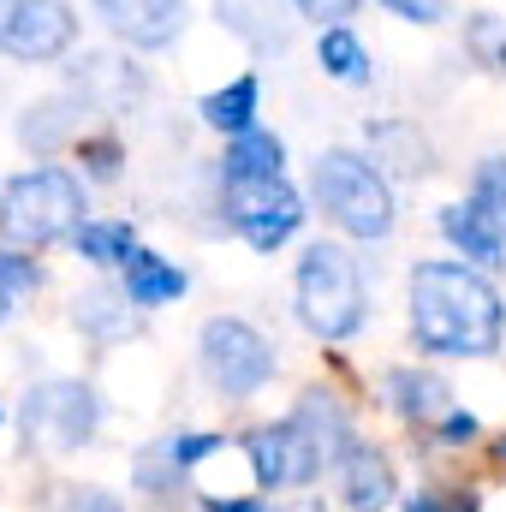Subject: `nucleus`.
<instances>
[{
	"mask_svg": "<svg viewBox=\"0 0 506 512\" xmlns=\"http://www.w3.org/2000/svg\"><path fill=\"white\" fill-rule=\"evenodd\" d=\"M292 6H298V18H310L316 30H328V24H346L364 0H292Z\"/></svg>",
	"mask_w": 506,
	"mask_h": 512,
	"instance_id": "nucleus-31",
	"label": "nucleus"
},
{
	"mask_svg": "<svg viewBox=\"0 0 506 512\" xmlns=\"http://www.w3.org/2000/svg\"><path fill=\"white\" fill-rule=\"evenodd\" d=\"M0 423H6V411H0Z\"/></svg>",
	"mask_w": 506,
	"mask_h": 512,
	"instance_id": "nucleus-39",
	"label": "nucleus"
},
{
	"mask_svg": "<svg viewBox=\"0 0 506 512\" xmlns=\"http://www.w3.org/2000/svg\"><path fill=\"white\" fill-rule=\"evenodd\" d=\"M489 459H495V465H506V435L495 441V447H489Z\"/></svg>",
	"mask_w": 506,
	"mask_h": 512,
	"instance_id": "nucleus-38",
	"label": "nucleus"
},
{
	"mask_svg": "<svg viewBox=\"0 0 506 512\" xmlns=\"http://www.w3.org/2000/svg\"><path fill=\"white\" fill-rule=\"evenodd\" d=\"M221 221H227L256 256H274L304 233L310 203H304V191H298L286 173H280V179H239V185H221Z\"/></svg>",
	"mask_w": 506,
	"mask_h": 512,
	"instance_id": "nucleus-7",
	"label": "nucleus"
},
{
	"mask_svg": "<svg viewBox=\"0 0 506 512\" xmlns=\"http://www.w3.org/2000/svg\"><path fill=\"white\" fill-rule=\"evenodd\" d=\"M256 114H262V78L256 72H239L233 84H221V90H209L197 102V120L215 131V137H245V131H256Z\"/></svg>",
	"mask_w": 506,
	"mask_h": 512,
	"instance_id": "nucleus-18",
	"label": "nucleus"
},
{
	"mask_svg": "<svg viewBox=\"0 0 506 512\" xmlns=\"http://www.w3.org/2000/svg\"><path fill=\"white\" fill-rule=\"evenodd\" d=\"M477 435H483V423H477V411H465V405H453V411L435 417V441H441V447H471Z\"/></svg>",
	"mask_w": 506,
	"mask_h": 512,
	"instance_id": "nucleus-29",
	"label": "nucleus"
},
{
	"mask_svg": "<svg viewBox=\"0 0 506 512\" xmlns=\"http://www.w3.org/2000/svg\"><path fill=\"white\" fill-rule=\"evenodd\" d=\"M72 251L90 268H126L131 251H137V227L131 221H114V215H90L78 233H72Z\"/></svg>",
	"mask_w": 506,
	"mask_h": 512,
	"instance_id": "nucleus-22",
	"label": "nucleus"
},
{
	"mask_svg": "<svg viewBox=\"0 0 506 512\" xmlns=\"http://www.w3.org/2000/svg\"><path fill=\"white\" fill-rule=\"evenodd\" d=\"M102 30L137 54H161L185 36V0H90Z\"/></svg>",
	"mask_w": 506,
	"mask_h": 512,
	"instance_id": "nucleus-10",
	"label": "nucleus"
},
{
	"mask_svg": "<svg viewBox=\"0 0 506 512\" xmlns=\"http://www.w3.org/2000/svg\"><path fill=\"white\" fill-rule=\"evenodd\" d=\"M197 370H203V382L215 387L221 399H251V393H262L274 382L280 358H274V346H268V334L256 322H245V316H209L197 328Z\"/></svg>",
	"mask_w": 506,
	"mask_h": 512,
	"instance_id": "nucleus-5",
	"label": "nucleus"
},
{
	"mask_svg": "<svg viewBox=\"0 0 506 512\" xmlns=\"http://www.w3.org/2000/svg\"><path fill=\"white\" fill-rule=\"evenodd\" d=\"M12 304H18V298H12V292H6V286H0V322H6V316H12Z\"/></svg>",
	"mask_w": 506,
	"mask_h": 512,
	"instance_id": "nucleus-37",
	"label": "nucleus"
},
{
	"mask_svg": "<svg viewBox=\"0 0 506 512\" xmlns=\"http://www.w3.org/2000/svg\"><path fill=\"white\" fill-rule=\"evenodd\" d=\"M334 477H340V501H346V512H387L393 501H399L393 459L381 453L376 441H364V435L334 459Z\"/></svg>",
	"mask_w": 506,
	"mask_h": 512,
	"instance_id": "nucleus-11",
	"label": "nucleus"
},
{
	"mask_svg": "<svg viewBox=\"0 0 506 512\" xmlns=\"http://www.w3.org/2000/svg\"><path fill=\"white\" fill-rule=\"evenodd\" d=\"M0 286H6L12 298L42 292V262H36L30 251H18V245H0Z\"/></svg>",
	"mask_w": 506,
	"mask_h": 512,
	"instance_id": "nucleus-28",
	"label": "nucleus"
},
{
	"mask_svg": "<svg viewBox=\"0 0 506 512\" xmlns=\"http://www.w3.org/2000/svg\"><path fill=\"white\" fill-rule=\"evenodd\" d=\"M197 512H274L262 495H203Z\"/></svg>",
	"mask_w": 506,
	"mask_h": 512,
	"instance_id": "nucleus-33",
	"label": "nucleus"
},
{
	"mask_svg": "<svg viewBox=\"0 0 506 512\" xmlns=\"http://www.w3.org/2000/svg\"><path fill=\"white\" fill-rule=\"evenodd\" d=\"M292 423L316 441V453L334 465L352 441H358V429H352V411H346V399L334 393V387H304L298 393V405H292Z\"/></svg>",
	"mask_w": 506,
	"mask_h": 512,
	"instance_id": "nucleus-17",
	"label": "nucleus"
},
{
	"mask_svg": "<svg viewBox=\"0 0 506 512\" xmlns=\"http://www.w3.org/2000/svg\"><path fill=\"white\" fill-rule=\"evenodd\" d=\"M102 423V399L96 387L78 382V376H48L24 393L18 405V429H24V447L30 453H78Z\"/></svg>",
	"mask_w": 506,
	"mask_h": 512,
	"instance_id": "nucleus-6",
	"label": "nucleus"
},
{
	"mask_svg": "<svg viewBox=\"0 0 506 512\" xmlns=\"http://www.w3.org/2000/svg\"><path fill=\"white\" fill-rule=\"evenodd\" d=\"M72 155H78L84 179H96V185H108V179L126 173V143H120L114 131H84V137L72 143Z\"/></svg>",
	"mask_w": 506,
	"mask_h": 512,
	"instance_id": "nucleus-25",
	"label": "nucleus"
},
{
	"mask_svg": "<svg viewBox=\"0 0 506 512\" xmlns=\"http://www.w3.org/2000/svg\"><path fill=\"white\" fill-rule=\"evenodd\" d=\"M221 447H227V441H221L215 429H185V435H173V441L161 447V459H167L179 477H191V471H197V465H209Z\"/></svg>",
	"mask_w": 506,
	"mask_h": 512,
	"instance_id": "nucleus-27",
	"label": "nucleus"
},
{
	"mask_svg": "<svg viewBox=\"0 0 506 512\" xmlns=\"http://www.w3.org/2000/svg\"><path fill=\"white\" fill-rule=\"evenodd\" d=\"M72 304H78V328H90V334H126L131 328V298L120 286H90Z\"/></svg>",
	"mask_w": 506,
	"mask_h": 512,
	"instance_id": "nucleus-23",
	"label": "nucleus"
},
{
	"mask_svg": "<svg viewBox=\"0 0 506 512\" xmlns=\"http://www.w3.org/2000/svg\"><path fill=\"white\" fill-rule=\"evenodd\" d=\"M72 96L90 114H126V108L143 102V72L131 60H114V54H90L72 72Z\"/></svg>",
	"mask_w": 506,
	"mask_h": 512,
	"instance_id": "nucleus-12",
	"label": "nucleus"
},
{
	"mask_svg": "<svg viewBox=\"0 0 506 512\" xmlns=\"http://www.w3.org/2000/svg\"><path fill=\"white\" fill-rule=\"evenodd\" d=\"M90 197H84V179L72 167H24L0 185V245H18V251H48L60 239H72L90 215Z\"/></svg>",
	"mask_w": 506,
	"mask_h": 512,
	"instance_id": "nucleus-4",
	"label": "nucleus"
},
{
	"mask_svg": "<svg viewBox=\"0 0 506 512\" xmlns=\"http://www.w3.org/2000/svg\"><path fill=\"white\" fill-rule=\"evenodd\" d=\"M316 66H322V78H334V84H370V78H376V60H370L364 36H358L352 24L316 30Z\"/></svg>",
	"mask_w": 506,
	"mask_h": 512,
	"instance_id": "nucleus-21",
	"label": "nucleus"
},
{
	"mask_svg": "<svg viewBox=\"0 0 506 512\" xmlns=\"http://www.w3.org/2000/svg\"><path fill=\"white\" fill-rule=\"evenodd\" d=\"M381 399L399 423H435L441 411H453V387L441 382L435 370H417V364H399L381 376Z\"/></svg>",
	"mask_w": 506,
	"mask_h": 512,
	"instance_id": "nucleus-16",
	"label": "nucleus"
},
{
	"mask_svg": "<svg viewBox=\"0 0 506 512\" xmlns=\"http://www.w3.org/2000/svg\"><path fill=\"white\" fill-rule=\"evenodd\" d=\"M292 310L304 334L340 346L370 322V292H364V262L340 239H310L292 268Z\"/></svg>",
	"mask_w": 506,
	"mask_h": 512,
	"instance_id": "nucleus-3",
	"label": "nucleus"
},
{
	"mask_svg": "<svg viewBox=\"0 0 506 512\" xmlns=\"http://www.w3.org/2000/svg\"><path fill=\"white\" fill-rule=\"evenodd\" d=\"M66 512H126V501H120V495H108V489H72Z\"/></svg>",
	"mask_w": 506,
	"mask_h": 512,
	"instance_id": "nucleus-32",
	"label": "nucleus"
},
{
	"mask_svg": "<svg viewBox=\"0 0 506 512\" xmlns=\"http://www.w3.org/2000/svg\"><path fill=\"white\" fill-rule=\"evenodd\" d=\"M78 114H90L72 90L66 96H48L42 108H30L24 120H18V143L24 149H36V155H48V149H60V143H78L84 131H78Z\"/></svg>",
	"mask_w": 506,
	"mask_h": 512,
	"instance_id": "nucleus-20",
	"label": "nucleus"
},
{
	"mask_svg": "<svg viewBox=\"0 0 506 512\" xmlns=\"http://www.w3.org/2000/svg\"><path fill=\"white\" fill-rule=\"evenodd\" d=\"M292 12H298L292 0H215L221 30H233L239 42H251L256 54H286V42L298 30Z\"/></svg>",
	"mask_w": 506,
	"mask_h": 512,
	"instance_id": "nucleus-13",
	"label": "nucleus"
},
{
	"mask_svg": "<svg viewBox=\"0 0 506 512\" xmlns=\"http://www.w3.org/2000/svg\"><path fill=\"white\" fill-rule=\"evenodd\" d=\"M483 507V495H477V489H459V495H453V512H477Z\"/></svg>",
	"mask_w": 506,
	"mask_h": 512,
	"instance_id": "nucleus-35",
	"label": "nucleus"
},
{
	"mask_svg": "<svg viewBox=\"0 0 506 512\" xmlns=\"http://www.w3.org/2000/svg\"><path fill=\"white\" fill-rule=\"evenodd\" d=\"M286 173V137L280 131H245V137H227L221 149V185H239V179H280Z\"/></svg>",
	"mask_w": 506,
	"mask_h": 512,
	"instance_id": "nucleus-19",
	"label": "nucleus"
},
{
	"mask_svg": "<svg viewBox=\"0 0 506 512\" xmlns=\"http://www.w3.org/2000/svg\"><path fill=\"white\" fill-rule=\"evenodd\" d=\"M120 292L131 298V310H167V304H179V298L191 292V274H185L173 256L137 245L131 262L120 268Z\"/></svg>",
	"mask_w": 506,
	"mask_h": 512,
	"instance_id": "nucleus-15",
	"label": "nucleus"
},
{
	"mask_svg": "<svg viewBox=\"0 0 506 512\" xmlns=\"http://www.w3.org/2000/svg\"><path fill=\"white\" fill-rule=\"evenodd\" d=\"M280 512H328V501L322 495H304V501H292V507H280Z\"/></svg>",
	"mask_w": 506,
	"mask_h": 512,
	"instance_id": "nucleus-36",
	"label": "nucleus"
},
{
	"mask_svg": "<svg viewBox=\"0 0 506 512\" xmlns=\"http://www.w3.org/2000/svg\"><path fill=\"white\" fill-rule=\"evenodd\" d=\"M471 203L506 233V155H483L471 173Z\"/></svg>",
	"mask_w": 506,
	"mask_h": 512,
	"instance_id": "nucleus-26",
	"label": "nucleus"
},
{
	"mask_svg": "<svg viewBox=\"0 0 506 512\" xmlns=\"http://www.w3.org/2000/svg\"><path fill=\"white\" fill-rule=\"evenodd\" d=\"M310 203L328 215L334 233H346L358 245H381L393 233V221H399L393 179L364 149H346V143H334V149H322L310 161Z\"/></svg>",
	"mask_w": 506,
	"mask_h": 512,
	"instance_id": "nucleus-2",
	"label": "nucleus"
},
{
	"mask_svg": "<svg viewBox=\"0 0 506 512\" xmlns=\"http://www.w3.org/2000/svg\"><path fill=\"white\" fill-rule=\"evenodd\" d=\"M78 42V18L66 0H6L0 6V54L24 66H48Z\"/></svg>",
	"mask_w": 506,
	"mask_h": 512,
	"instance_id": "nucleus-9",
	"label": "nucleus"
},
{
	"mask_svg": "<svg viewBox=\"0 0 506 512\" xmlns=\"http://www.w3.org/2000/svg\"><path fill=\"white\" fill-rule=\"evenodd\" d=\"M239 447H245L251 483L262 489V495H280V489H310V483L322 477V465H328V459L316 453V441H310L292 417H280V423H256Z\"/></svg>",
	"mask_w": 506,
	"mask_h": 512,
	"instance_id": "nucleus-8",
	"label": "nucleus"
},
{
	"mask_svg": "<svg viewBox=\"0 0 506 512\" xmlns=\"http://www.w3.org/2000/svg\"><path fill=\"white\" fill-rule=\"evenodd\" d=\"M381 12H393L399 24H417V30L447 24V0H381Z\"/></svg>",
	"mask_w": 506,
	"mask_h": 512,
	"instance_id": "nucleus-30",
	"label": "nucleus"
},
{
	"mask_svg": "<svg viewBox=\"0 0 506 512\" xmlns=\"http://www.w3.org/2000/svg\"><path fill=\"white\" fill-rule=\"evenodd\" d=\"M465 54H471V66L506 78V24L495 12H471L465 18Z\"/></svg>",
	"mask_w": 506,
	"mask_h": 512,
	"instance_id": "nucleus-24",
	"label": "nucleus"
},
{
	"mask_svg": "<svg viewBox=\"0 0 506 512\" xmlns=\"http://www.w3.org/2000/svg\"><path fill=\"white\" fill-rule=\"evenodd\" d=\"M405 328L429 358H495L506 340V298L489 268L465 256H429L405 280Z\"/></svg>",
	"mask_w": 506,
	"mask_h": 512,
	"instance_id": "nucleus-1",
	"label": "nucleus"
},
{
	"mask_svg": "<svg viewBox=\"0 0 506 512\" xmlns=\"http://www.w3.org/2000/svg\"><path fill=\"white\" fill-rule=\"evenodd\" d=\"M0 6H6V0H0Z\"/></svg>",
	"mask_w": 506,
	"mask_h": 512,
	"instance_id": "nucleus-40",
	"label": "nucleus"
},
{
	"mask_svg": "<svg viewBox=\"0 0 506 512\" xmlns=\"http://www.w3.org/2000/svg\"><path fill=\"white\" fill-rule=\"evenodd\" d=\"M435 233L453 245V256H465V262H477V268H506V233L471 203V197H465V203H441Z\"/></svg>",
	"mask_w": 506,
	"mask_h": 512,
	"instance_id": "nucleus-14",
	"label": "nucleus"
},
{
	"mask_svg": "<svg viewBox=\"0 0 506 512\" xmlns=\"http://www.w3.org/2000/svg\"><path fill=\"white\" fill-rule=\"evenodd\" d=\"M399 512H453V501L441 489H417V495H399Z\"/></svg>",
	"mask_w": 506,
	"mask_h": 512,
	"instance_id": "nucleus-34",
	"label": "nucleus"
}]
</instances>
